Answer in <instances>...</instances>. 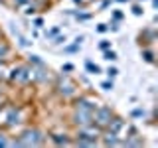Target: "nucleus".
I'll list each match as a JSON object with an SVG mask.
<instances>
[{"label": "nucleus", "mask_w": 158, "mask_h": 148, "mask_svg": "<svg viewBox=\"0 0 158 148\" xmlns=\"http://www.w3.org/2000/svg\"><path fill=\"white\" fill-rule=\"evenodd\" d=\"M93 2H95V0H93Z\"/></svg>", "instance_id": "obj_44"}, {"label": "nucleus", "mask_w": 158, "mask_h": 148, "mask_svg": "<svg viewBox=\"0 0 158 148\" xmlns=\"http://www.w3.org/2000/svg\"><path fill=\"white\" fill-rule=\"evenodd\" d=\"M95 32H97V34H105V32H109V24H97Z\"/></svg>", "instance_id": "obj_30"}, {"label": "nucleus", "mask_w": 158, "mask_h": 148, "mask_svg": "<svg viewBox=\"0 0 158 148\" xmlns=\"http://www.w3.org/2000/svg\"><path fill=\"white\" fill-rule=\"evenodd\" d=\"M22 113H24V107H10L8 109V115H6V121L4 125L0 126V130H6V128H14L18 122H22Z\"/></svg>", "instance_id": "obj_7"}, {"label": "nucleus", "mask_w": 158, "mask_h": 148, "mask_svg": "<svg viewBox=\"0 0 158 148\" xmlns=\"http://www.w3.org/2000/svg\"><path fill=\"white\" fill-rule=\"evenodd\" d=\"M6 81L14 83V85H30L34 83V69L32 65L26 63H16L10 71L6 73Z\"/></svg>", "instance_id": "obj_3"}, {"label": "nucleus", "mask_w": 158, "mask_h": 148, "mask_svg": "<svg viewBox=\"0 0 158 148\" xmlns=\"http://www.w3.org/2000/svg\"><path fill=\"white\" fill-rule=\"evenodd\" d=\"M10 26H12V28H10V30H12V34L16 36V42H18V43H20L22 47H30V46L34 43V42H30V39H28L26 36H24V34L20 32V30H18L16 26H14V24H10Z\"/></svg>", "instance_id": "obj_15"}, {"label": "nucleus", "mask_w": 158, "mask_h": 148, "mask_svg": "<svg viewBox=\"0 0 158 148\" xmlns=\"http://www.w3.org/2000/svg\"><path fill=\"white\" fill-rule=\"evenodd\" d=\"M83 39H85V36H77L75 42H73L71 46H65V47H63V51H65V53H77L79 49H81V42H83Z\"/></svg>", "instance_id": "obj_16"}, {"label": "nucleus", "mask_w": 158, "mask_h": 148, "mask_svg": "<svg viewBox=\"0 0 158 148\" xmlns=\"http://www.w3.org/2000/svg\"><path fill=\"white\" fill-rule=\"evenodd\" d=\"M107 75H109V79H115V77L118 75V69H117V67H109V69H107Z\"/></svg>", "instance_id": "obj_32"}, {"label": "nucleus", "mask_w": 158, "mask_h": 148, "mask_svg": "<svg viewBox=\"0 0 158 148\" xmlns=\"http://www.w3.org/2000/svg\"><path fill=\"white\" fill-rule=\"evenodd\" d=\"M113 2H131V0H113Z\"/></svg>", "instance_id": "obj_39"}, {"label": "nucleus", "mask_w": 158, "mask_h": 148, "mask_svg": "<svg viewBox=\"0 0 158 148\" xmlns=\"http://www.w3.org/2000/svg\"><path fill=\"white\" fill-rule=\"evenodd\" d=\"M28 63L32 67H40V65H46V63H44V59L40 57V56H36V53H32V56H28Z\"/></svg>", "instance_id": "obj_20"}, {"label": "nucleus", "mask_w": 158, "mask_h": 148, "mask_svg": "<svg viewBox=\"0 0 158 148\" xmlns=\"http://www.w3.org/2000/svg\"><path fill=\"white\" fill-rule=\"evenodd\" d=\"M156 38H158V32H156V28L154 26H148V28H144L140 32V36H138V39H140V46L144 47V46H152V43L156 42Z\"/></svg>", "instance_id": "obj_9"}, {"label": "nucleus", "mask_w": 158, "mask_h": 148, "mask_svg": "<svg viewBox=\"0 0 158 148\" xmlns=\"http://www.w3.org/2000/svg\"><path fill=\"white\" fill-rule=\"evenodd\" d=\"M16 138H18V146L34 148V146H44V144H46L48 134L40 126H28V128H24Z\"/></svg>", "instance_id": "obj_2"}, {"label": "nucleus", "mask_w": 158, "mask_h": 148, "mask_svg": "<svg viewBox=\"0 0 158 148\" xmlns=\"http://www.w3.org/2000/svg\"><path fill=\"white\" fill-rule=\"evenodd\" d=\"M85 71L89 73V75H99V73H101V67H99L97 63H93L91 59H87L85 61Z\"/></svg>", "instance_id": "obj_18"}, {"label": "nucleus", "mask_w": 158, "mask_h": 148, "mask_svg": "<svg viewBox=\"0 0 158 148\" xmlns=\"http://www.w3.org/2000/svg\"><path fill=\"white\" fill-rule=\"evenodd\" d=\"M36 12H40V6H38L36 0H32L30 4H26V6H24V14H26V16H34Z\"/></svg>", "instance_id": "obj_19"}, {"label": "nucleus", "mask_w": 158, "mask_h": 148, "mask_svg": "<svg viewBox=\"0 0 158 148\" xmlns=\"http://www.w3.org/2000/svg\"><path fill=\"white\" fill-rule=\"evenodd\" d=\"M140 56H142V59H144L146 63H150V65H154V63H156V56H154V51H152V49L148 47V46H144V47H142Z\"/></svg>", "instance_id": "obj_17"}, {"label": "nucleus", "mask_w": 158, "mask_h": 148, "mask_svg": "<svg viewBox=\"0 0 158 148\" xmlns=\"http://www.w3.org/2000/svg\"><path fill=\"white\" fill-rule=\"evenodd\" d=\"M113 115H115V111H113L111 107H107V105H99L95 111H93V125L99 126L101 130H105L107 125L111 122Z\"/></svg>", "instance_id": "obj_4"}, {"label": "nucleus", "mask_w": 158, "mask_h": 148, "mask_svg": "<svg viewBox=\"0 0 158 148\" xmlns=\"http://www.w3.org/2000/svg\"><path fill=\"white\" fill-rule=\"evenodd\" d=\"M109 30H111V32H118V22H111Z\"/></svg>", "instance_id": "obj_37"}, {"label": "nucleus", "mask_w": 158, "mask_h": 148, "mask_svg": "<svg viewBox=\"0 0 158 148\" xmlns=\"http://www.w3.org/2000/svg\"><path fill=\"white\" fill-rule=\"evenodd\" d=\"M73 2H75L77 6H83V4H85V2H83V0H73Z\"/></svg>", "instance_id": "obj_38"}, {"label": "nucleus", "mask_w": 158, "mask_h": 148, "mask_svg": "<svg viewBox=\"0 0 158 148\" xmlns=\"http://www.w3.org/2000/svg\"><path fill=\"white\" fill-rule=\"evenodd\" d=\"M123 18H125V14L121 10H113L111 12V22H123Z\"/></svg>", "instance_id": "obj_24"}, {"label": "nucleus", "mask_w": 158, "mask_h": 148, "mask_svg": "<svg viewBox=\"0 0 158 148\" xmlns=\"http://www.w3.org/2000/svg\"><path fill=\"white\" fill-rule=\"evenodd\" d=\"M125 118L123 117H118V115H113V118H111V122L107 125V128L105 130H109V132H115V134H118V132L123 130V126H125Z\"/></svg>", "instance_id": "obj_13"}, {"label": "nucleus", "mask_w": 158, "mask_h": 148, "mask_svg": "<svg viewBox=\"0 0 158 148\" xmlns=\"http://www.w3.org/2000/svg\"><path fill=\"white\" fill-rule=\"evenodd\" d=\"M53 43H56V46H61V43H65V36H59V34H57V36L53 38Z\"/></svg>", "instance_id": "obj_35"}, {"label": "nucleus", "mask_w": 158, "mask_h": 148, "mask_svg": "<svg viewBox=\"0 0 158 148\" xmlns=\"http://www.w3.org/2000/svg\"><path fill=\"white\" fill-rule=\"evenodd\" d=\"M99 144H103V146H121L123 144V140L118 138L115 132H109V130H103L101 132V136H99Z\"/></svg>", "instance_id": "obj_11"}, {"label": "nucleus", "mask_w": 158, "mask_h": 148, "mask_svg": "<svg viewBox=\"0 0 158 148\" xmlns=\"http://www.w3.org/2000/svg\"><path fill=\"white\" fill-rule=\"evenodd\" d=\"M113 0H101V8L99 10H105V8H109V4H111Z\"/></svg>", "instance_id": "obj_36"}, {"label": "nucleus", "mask_w": 158, "mask_h": 148, "mask_svg": "<svg viewBox=\"0 0 158 148\" xmlns=\"http://www.w3.org/2000/svg\"><path fill=\"white\" fill-rule=\"evenodd\" d=\"M2 63H6V61H0V65H2Z\"/></svg>", "instance_id": "obj_42"}, {"label": "nucleus", "mask_w": 158, "mask_h": 148, "mask_svg": "<svg viewBox=\"0 0 158 148\" xmlns=\"http://www.w3.org/2000/svg\"><path fill=\"white\" fill-rule=\"evenodd\" d=\"M103 59H107V61H115L117 59V51L115 49H107V51H103Z\"/></svg>", "instance_id": "obj_23"}, {"label": "nucleus", "mask_w": 158, "mask_h": 148, "mask_svg": "<svg viewBox=\"0 0 158 148\" xmlns=\"http://www.w3.org/2000/svg\"><path fill=\"white\" fill-rule=\"evenodd\" d=\"M73 101V109H85V111H95L101 105L97 99H93L91 95H77L71 99Z\"/></svg>", "instance_id": "obj_8"}, {"label": "nucleus", "mask_w": 158, "mask_h": 148, "mask_svg": "<svg viewBox=\"0 0 158 148\" xmlns=\"http://www.w3.org/2000/svg\"><path fill=\"white\" fill-rule=\"evenodd\" d=\"M0 38H2V30H0Z\"/></svg>", "instance_id": "obj_41"}, {"label": "nucleus", "mask_w": 158, "mask_h": 148, "mask_svg": "<svg viewBox=\"0 0 158 148\" xmlns=\"http://www.w3.org/2000/svg\"><path fill=\"white\" fill-rule=\"evenodd\" d=\"M131 12L135 14V16H142V14H144V8H142V2H135L131 6Z\"/></svg>", "instance_id": "obj_22"}, {"label": "nucleus", "mask_w": 158, "mask_h": 148, "mask_svg": "<svg viewBox=\"0 0 158 148\" xmlns=\"http://www.w3.org/2000/svg\"><path fill=\"white\" fill-rule=\"evenodd\" d=\"M53 91L63 101H71L73 97L79 95V85L71 79L69 73H61V75L53 77Z\"/></svg>", "instance_id": "obj_1"}, {"label": "nucleus", "mask_w": 158, "mask_h": 148, "mask_svg": "<svg viewBox=\"0 0 158 148\" xmlns=\"http://www.w3.org/2000/svg\"><path fill=\"white\" fill-rule=\"evenodd\" d=\"M48 138L56 146H73V138L69 136L67 132H49Z\"/></svg>", "instance_id": "obj_10"}, {"label": "nucleus", "mask_w": 158, "mask_h": 148, "mask_svg": "<svg viewBox=\"0 0 158 148\" xmlns=\"http://www.w3.org/2000/svg\"><path fill=\"white\" fill-rule=\"evenodd\" d=\"M121 146H125V148H140V146H144V138L140 136V132H132V134L123 138Z\"/></svg>", "instance_id": "obj_12"}, {"label": "nucleus", "mask_w": 158, "mask_h": 148, "mask_svg": "<svg viewBox=\"0 0 158 148\" xmlns=\"http://www.w3.org/2000/svg\"><path fill=\"white\" fill-rule=\"evenodd\" d=\"M73 69H75L73 63H63V65H61V73H71Z\"/></svg>", "instance_id": "obj_31"}, {"label": "nucleus", "mask_w": 158, "mask_h": 148, "mask_svg": "<svg viewBox=\"0 0 158 148\" xmlns=\"http://www.w3.org/2000/svg\"><path fill=\"white\" fill-rule=\"evenodd\" d=\"M32 24H34V28H36V30L44 28V18H40V16H38V18H34V22H32Z\"/></svg>", "instance_id": "obj_33"}, {"label": "nucleus", "mask_w": 158, "mask_h": 148, "mask_svg": "<svg viewBox=\"0 0 158 148\" xmlns=\"http://www.w3.org/2000/svg\"><path fill=\"white\" fill-rule=\"evenodd\" d=\"M6 73H8L6 63H2V65H0V81H4V79H6Z\"/></svg>", "instance_id": "obj_34"}, {"label": "nucleus", "mask_w": 158, "mask_h": 148, "mask_svg": "<svg viewBox=\"0 0 158 148\" xmlns=\"http://www.w3.org/2000/svg\"><path fill=\"white\" fill-rule=\"evenodd\" d=\"M73 126H85V125H91L93 122V111H85V109H73L71 117H69Z\"/></svg>", "instance_id": "obj_5"}, {"label": "nucleus", "mask_w": 158, "mask_h": 148, "mask_svg": "<svg viewBox=\"0 0 158 148\" xmlns=\"http://www.w3.org/2000/svg\"><path fill=\"white\" fill-rule=\"evenodd\" d=\"M99 49H101V51L111 49V42H109V39H101V42H99Z\"/></svg>", "instance_id": "obj_29"}, {"label": "nucleus", "mask_w": 158, "mask_h": 148, "mask_svg": "<svg viewBox=\"0 0 158 148\" xmlns=\"http://www.w3.org/2000/svg\"><path fill=\"white\" fill-rule=\"evenodd\" d=\"M136 2H146V0H136Z\"/></svg>", "instance_id": "obj_40"}, {"label": "nucleus", "mask_w": 158, "mask_h": 148, "mask_svg": "<svg viewBox=\"0 0 158 148\" xmlns=\"http://www.w3.org/2000/svg\"><path fill=\"white\" fill-rule=\"evenodd\" d=\"M8 134H6V132H4V130H0V148H6L8 146Z\"/></svg>", "instance_id": "obj_27"}, {"label": "nucleus", "mask_w": 158, "mask_h": 148, "mask_svg": "<svg viewBox=\"0 0 158 148\" xmlns=\"http://www.w3.org/2000/svg\"><path fill=\"white\" fill-rule=\"evenodd\" d=\"M131 118H146V111L142 107H136L131 111Z\"/></svg>", "instance_id": "obj_21"}, {"label": "nucleus", "mask_w": 158, "mask_h": 148, "mask_svg": "<svg viewBox=\"0 0 158 148\" xmlns=\"http://www.w3.org/2000/svg\"><path fill=\"white\" fill-rule=\"evenodd\" d=\"M59 32H61V28H59V26H53L52 30H46V38H56Z\"/></svg>", "instance_id": "obj_26"}, {"label": "nucleus", "mask_w": 158, "mask_h": 148, "mask_svg": "<svg viewBox=\"0 0 158 148\" xmlns=\"http://www.w3.org/2000/svg\"><path fill=\"white\" fill-rule=\"evenodd\" d=\"M10 56H12V46H10L4 38H0V61H6L8 63L10 59H12Z\"/></svg>", "instance_id": "obj_14"}, {"label": "nucleus", "mask_w": 158, "mask_h": 148, "mask_svg": "<svg viewBox=\"0 0 158 148\" xmlns=\"http://www.w3.org/2000/svg\"><path fill=\"white\" fill-rule=\"evenodd\" d=\"M0 2H4V0H0Z\"/></svg>", "instance_id": "obj_43"}, {"label": "nucleus", "mask_w": 158, "mask_h": 148, "mask_svg": "<svg viewBox=\"0 0 158 148\" xmlns=\"http://www.w3.org/2000/svg\"><path fill=\"white\" fill-rule=\"evenodd\" d=\"M30 2H32V0H12V2H10V6H12V8H24Z\"/></svg>", "instance_id": "obj_25"}, {"label": "nucleus", "mask_w": 158, "mask_h": 148, "mask_svg": "<svg viewBox=\"0 0 158 148\" xmlns=\"http://www.w3.org/2000/svg\"><path fill=\"white\" fill-rule=\"evenodd\" d=\"M101 128L91 125H85V126H77V132H75V138H85V140H95L99 142V136H101Z\"/></svg>", "instance_id": "obj_6"}, {"label": "nucleus", "mask_w": 158, "mask_h": 148, "mask_svg": "<svg viewBox=\"0 0 158 148\" xmlns=\"http://www.w3.org/2000/svg\"><path fill=\"white\" fill-rule=\"evenodd\" d=\"M101 89H103V91H113V89H115V85H113V79L103 81V83H101Z\"/></svg>", "instance_id": "obj_28"}]
</instances>
